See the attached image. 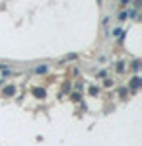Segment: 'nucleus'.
Here are the masks:
<instances>
[{"instance_id":"f257e3e1","label":"nucleus","mask_w":142,"mask_h":146,"mask_svg":"<svg viewBox=\"0 0 142 146\" xmlns=\"http://www.w3.org/2000/svg\"><path fill=\"white\" fill-rule=\"evenodd\" d=\"M45 94H47V92H45L43 88H33V96H35V98H45Z\"/></svg>"},{"instance_id":"f03ea898","label":"nucleus","mask_w":142,"mask_h":146,"mask_svg":"<svg viewBox=\"0 0 142 146\" xmlns=\"http://www.w3.org/2000/svg\"><path fill=\"white\" fill-rule=\"evenodd\" d=\"M14 92H16V88H14V86H6L2 94H4V96H14Z\"/></svg>"},{"instance_id":"7ed1b4c3","label":"nucleus","mask_w":142,"mask_h":146,"mask_svg":"<svg viewBox=\"0 0 142 146\" xmlns=\"http://www.w3.org/2000/svg\"><path fill=\"white\" fill-rule=\"evenodd\" d=\"M47 70H49V66H47V64H43V66H37V68H35V72H37V74H45Z\"/></svg>"},{"instance_id":"20e7f679","label":"nucleus","mask_w":142,"mask_h":146,"mask_svg":"<svg viewBox=\"0 0 142 146\" xmlns=\"http://www.w3.org/2000/svg\"><path fill=\"white\" fill-rule=\"evenodd\" d=\"M131 86H132V88H138V86H140V78H138V76H136V78H132Z\"/></svg>"},{"instance_id":"39448f33","label":"nucleus","mask_w":142,"mask_h":146,"mask_svg":"<svg viewBox=\"0 0 142 146\" xmlns=\"http://www.w3.org/2000/svg\"><path fill=\"white\" fill-rule=\"evenodd\" d=\"M98 88H90V94H92V96H98Z\"/></svg>"}]
</instances>
